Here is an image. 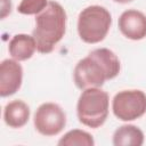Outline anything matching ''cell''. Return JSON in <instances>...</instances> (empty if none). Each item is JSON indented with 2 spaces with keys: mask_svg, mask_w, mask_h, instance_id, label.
<instances>
[{
  "mask_svg": "<svg viewBox=\"0 0 146 146\" xmlns=\"http://www.w3.org/2000/svg\"><path fill=\"white\" fill-rule=\"evenodd\" d=\"M120 70V60L112 50L97 48L78 62L73 71V80L75 86L81 90L91 87L99 88L106 80L117 76Z\"/></svg>",
  "mask_w": 146,
  "mask_h": 146,
  "instance_id": "6da1fadb",
  "label": "cell"
},
{
  "mask_svg": "<svg viewBox=\"0 0 146 146\" xmlns=\"http://www.w3.org/2000/svg\"><path fill=\"white\" fill-rule=\"evenodd\" d=\"M66 11L57 1H49L47 7L35 16V27L32 32L36 50L49 54L63 39L66 31Z\"/></svg>",
  "mask_w": 146,
  "mask_h": 146,
  "instance_id": "7a4b0ae2",
  "label": "cell"
},
{
  "mask_svg": "<svg viewBox=\"0 0 146 146\" xmlns=\"http://www.w3.org/2000/svg\"><path fill=\"white\" fill-rule=\"evenodd\" d=\"M110 97L108 94L98 87L84 89L76 104L79 121L89 128L97 129L103 125L108 116Z\"/></svg>",
  "mask_w": 146,
  "mask_h": 146,
  "instance_id": "3957f363",
  "label": "cell"
},
{
  "mask_svg": "<svg viewBox=\"0 0 146 146\" xmlns=\"http://www.w3.org/2000/svg\"><path fill=\"white\" fill-rule=\"evenodd\" d=\"M112 24L110 11L102 6L92 5L81 10L78 17V33L86 43H98L105 39Z\"/></svg>",
  "mask_w": 146,
  "mask_h": 146,
  "instance_id": "277c9868",
  "label": "cell"
},
{
  "mask_svg": "<svg viewBox=\"0 0 146 146\" xmlns=\"http://www.w3.org/2000/svg\"><path fill=\"white\" fill-rule=\"evenodd\" d=\"M114 115L121 121H133L146 113V94L138 89L119 91L112 102Z\"/></svg>",
  "mask_w": 146,
  "mask_h": 146,
  "instance_id": "5b68a950",
  "label": "cell"
},
{
  "mask_svg": "<svg viewBox=\"0 0 146 146\" xmlns=\"http://www.w3.org/2000/svg\"><path fill=\"white\" fill-rule=\"evenodd\" d=\"M33 123L39 133L47 137L56 136L66 125V114L59 105L44 103L35 111Z\"/></svg>",
  "mask_w": 146,
  "mask_h": 146,
  "instance_id": "8992f818",
  "label": "cell"
},
{
  "mask_svg": "<svg viewBox=\"0 0 146 146\" xmlns=\"http://www.w3.org/2000/svg\"><path fill=\"white\" fill-rule=\"evenodd\" d=\"M23 68L16 59H5L0 64V95L1 97H8L22 86Z\"/></svg>",
  "mask_w": 146,
  "mask_h": 146,
  "instance_id": "52a82bcc",
  "label": "cell"
},
{
  "mask_svg": "<svg viewBox=\"0 0 146 146\" xmlns=\"http://www.w3.org/2000/svg\"><path fill=\"white\" fill-rule=\"evenodd\" d=\"M119 30L121 33L133 41L146 38V15L136 9L124 10L119 17Z\"/></svg>",
  "mask_w": 146,
  "mask_h": 146,
  "instance_id": "ba28073f",
  "label": "cell"
},
{
  "mask_svg": "<svg viewBox=\"0 0 146 146\" xmlns=\"http://www.w3.org/2000/svg\"><path fill=\"white\" fill-rule=\"evenodd\" d=\"M8 50L14 59L18 62L27 60L36 50L35 39L29 34H16L9 41Z\"/></svg>",
  "mask_w": 146,
  "mask_h": 146,
  "instance_id": "9c48e42d",
  "label": "cell"
},
{
  "mask_svg": "<svg viewBox=\"0 0 146 146\" xmlns=\"http://www.w3.org/2000/svg\"><path fill=\"white\" fill-rule=\"evenodd\" d=\"M30 119V107L23 100H13L5 106L3 120L10 128H22Z\"/></svg>",
  "mask_w": 146,
  "mask_h": 146,
  "instance_id": "30bf717a",
  "label": "cell"
},
{
  "mask_svg": "<svg viewBox=\"0 0 146 146\" xmlns=\"http://www.w3.org/2000/svg\"><path fill=\"white\" fill-rule=\"evenodd\" d=\"M144 139V132L133 124L121 125L113 133V145L115 146H141Z\"/></svg>",
  "mask_w": 146,
  "mask_h": 146,
  "instance_id": "8fae6325",
  "label": "cell"
},
{
  "mask_svg": "<svg viewBox=\"0 0 146 146\" xmlns=\"http://www.w3.org/2000/svg\"><path fill=\"white\" fill-rule=\"evenodd\" d=\"M59 146H94L95 140L92 136L83 130L73 129L66 132L58 141Z\"/></svg>",
  "mask_w": 146,
  "mask_h": 146,
  "instance_id": "7c38bea8",
  "label": "cell"
},
{
  "mask_svg": "<svg viewBox=\"0 0 146 146\" xmlns=\"http://www.w3.org/2000/svg\"><path fill=\"white\" fill-rule=\"evenodd\" d=\"M47 0H22L17 7V11L23 15H38L48 5Z\"/></svg>",
  "mask_w": 146,
  "mask_h": 146,
  "instance_id": "4fadbf2b",
  "label": "cell"
},
{
  "mask_svg": "<svg viewBox=\"0 0 146 146\" xmlns=\"http://www.w3.org/2000/svg\"><path fill=\"white\" fill-rule=\"evenodd\" d=\"M11 10V2L10 0H2V14L1 17L5 18Z\"/></svg>",
  "mask_w": 146,
  "mask_h": 146,
  "instance_id": "5bb4252c",
  "label": "cell"
},
{
  "mask_svg": "<svg viewBox=\"0 0 146 146\" xmlns=\"http://www.w3.org/2000/svg\"><path fill=\"white\" fill-rule=\"evenodd\" d=\"M115 2H119V3H128V2H131L132 0H113Z\"/></svg>",
  "mask_w": 146,
  "mask_h": 146,
  "instance_id": "9a60e30c",
  "label": "cell"
}]
</instances>
